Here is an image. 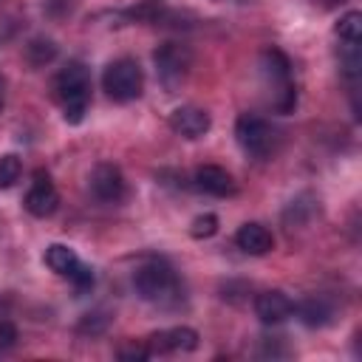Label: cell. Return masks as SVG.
<instances>
[{
	"instance_id": "3957f363",
	"label": "cell",
	"mask_w": 362,
	"mask_h": 362,
	"mask_svg": "<svg viewBox=\"0 0 362 362\" xmlns=\"http://www.w3.org/2000/svg\"><path fill=\"white\" fill-rule=\"evenodd\" d=\"M133 286L141 300L158 303V305H173L181 291L175 272L164 260H147L144 266H139L133 274Z\"/></svg>"
},
{
	"instance_id": "52a82bcc",
	"label": "cell",
	"mask_w": 362,
	"mask_h": 362,
	"mask_svg": "<svg viewBox=\"0 0 362 362\" xmlns=\"http://www.w3.org/2000/svg\"><path fill=\"white\" fill-rule=\"evenodd\" d=\"M90 192L102 201V204H119L127 192L124 175L116 164H96L90 173Z\"/></svg>"
},
{
	"instance_id": "8fae6325",
	"label": "cell",
	"mask_w": 362,
	"mask_h": 362,
	"mask_svg": "<svg viewBox=\"0 0 362 362\" xmlns=\"http://www.w3.org/2000/svg\"><path fill=\"white\" fill-rule=\"evenodd\" d=\"M170 127L184 139H201L212 127V119L206 110H201L195 105H184L170 113Z\"/></svg>"
},
{
	"instance_id": "7a4b0ae2",
	"label": "cell",
	"mask_w": 362,
	"mask_h": 362,
	"mask_svg": "<svg viewBox=\"0 0 362 362\" xmlns=\"http://www.w3.org/2000/svg\"><path fill=\"white\" fill-rule=\"evenodd\" d=\"M260 74L266 79L274 110L277 113H291L294 105H297V90H294V82H291L288 57L280 48H266L260 54Z\"/></svg>"
},
{
	"instance_id": "ac0fdd59",
	"label": "cell",
	"mask_w": 362,
	"mask_h": 362,
	"mask_svg": "<svg viewBox=\"0 0 362 362\" xmlns=\"http://www.w3.org/2000/svg\"><path fill=\"white\" fill-rule=\"evenodd\" d=\"M20 175H23V161H20V156H14V153L0 156V189L14 187V184L20 181Z\"/></svg>"
},
{
	"instance_id": "6da1fadb",
	"label": "cell",
	"mask_w": 362,
	"mask_h": 362,
	"mask_svg": "<svg viewBox=\"0 0 362 362\" xmlns=\"http://www.w3.org/2000/svg\"><path fill=\"white\" fill-rule=\"evenodd\" d=\"M54 96L62 105V116L71 124H79L85 119L88 102H90V71L85 62L71 59L59 74L54 76Z\"/></svg>"
},
{
	"instance_id": "d4e9b609",
	"label": "cell",
	"mask_w": 362,
	"mask_h": 362,
	"mask_svg": "<svg viewBox=\"0 0 362 362\" xmlns=\"http://www.w3.org/2000/svg\"><path fill=\"white\" fill-rule=\"evenodd\" d=\"M325 8H331V6H337V3H345V0H320Z\"/></svg>"
},
{
	"instance_id": "2e32d148",
	"label": "cell",
	"mask_w": 362,
	"mask_h": 362,
	"mask_svg": "<svg viewBox=\"0 0 362 362\" xmlns=\"http://www.w3.org/2000/svg\"><path fill=\"white\" fill-rule=\"evenodd\" d=\"M54 57H57V45H54L51 40H42V37H37V40H31V42L25 45V59H28L34 68H42V65H48Z\"/></svg>"
},
{
	"instance_id": "7402d4cb",
	"label": "cell",
	"mask_w": 362,
	"mask_h": 362,
	"mask_svg": "<svg viewBox=\"0 0 362 362\" xmlns=\"http://www.w3.org/2000/svg\"><path fill=\"white\" fill-rule=\"evenodd\" d=\"M116 354H119V359H136V362L150 356V351H147V345H144V342H130V345H122Z\"/></svg>"
},
{
	"instance_id": "d6986e66",
	"label": "cell",
	"mask_w": 362,
	"mask_h": 362,
	"mask_svg": "<svg viewBox=\"0 0 362 362\" xmlns=\"http://www.w3.org/2000/svg\"><path fill=\"white\" fill-rule=\"evenodd\" d=\"M218 232V218L212 215V212H206V215H198L195 221H192V226H189V235L192 238H212Z\"/></svg>"
},
{
	"instance_id": "ba28073f",
	"label": "cell",
	"mask_w": 362,
	"mask_h": 362,
	"mask_svg": "<svg viewBox=\"0 0 362 362\" xmlns=\"http://www.w3.org/2000/svg\"><path fill=\"white\" fill-rule=\"evenodd\" d=\"M150 356L156 354H178V351H195L198 348V331L187 328V325H175L167 331H158L153 337L144 339Z\"/></svg>"
},
{
	"instance_id": "4fadbf2b",
	"label": "cell",
	"mask_w": 362,
	"mask_h": 362,
	"mask_svg": "<svg viewBox=\"0 0 362 362\" xmlns=\"http://www.w3.org/2000/svg\"><path fill=\"white\" fill-rule=\"evenodd\" d=\"M235 243H238V249H243L246 255H266V252H272V246H274V238H272V232L263 226V223H243L240 229H238V235H235Z\"/></svg>"
},
{
	"instance_id": "9a60e30c",
	"label": "cell",
	"mask_w": 362,
	"mask_h": 362,
	"mask_svg": "<svg viewBox=\"0 0 362 362\" xmlns=\"http://www.w3.org/2000/svg\"><path fill=\"white\" fill-rule=\"evenodd\" d=\"M294 311H297V317L308 325V328H322L325 322H331V305L322 300V297H308V300H303L300 305H294Z\"/></svg>"
},
{
	"instance_id": "603a6c76",
	"label": "cell",
	"mask_w": 362,
	"mask_h": 362,
	"mask_svg": "<svg viewBox=\"0 0 362 362\" xmlns=\"http://www.w3.org/2000/svg\"><path fill=\"white\" fill-rule=\"evenodd\" d=\"M14 342H17V328H14L8 320H3V322H0V351L11 348Z\"/></svg>"
},
{
	"instance_id": "44dd1931",
	"label": "cell",
	"mask_w": 362,
	"mask_h": 362,
	"mask_svg": "<svg viewBox=\"0 0 362 362\" xmlns=\"http://www.w3.org/2000/svg\"><path fill=\"white\" fill-rule=\"evenodd\" d=\"M105 325H107V314H102V311L85 314L82 322H79V334H90V337H93V334H102Z\"/></svg>"
},
{
	"instance_id": "8992f818",
	"label": "cell",
	"mask_w": 362,
	"mask_h": 362,
	"mask_svg": "<svg viewBox=\"0 0 362 362\" xmlns=\"http://www.w3.org/2000/svg\"><path fill=\"white\" fill-rule=\"evenodd\" d=\"M235 136H238V144L255 156V158H269L274 153V144H277V133L274 127L260 119V116H252V113H243L238 116L235 122Z\"/></svg>"
},
{
	"instance_id": "30bf717a",
	"label": "cell",
	"mask_w": 362,
	"mask_h": 362,
	"mask_svg": "<svg viewBox=\"0 0 362 362\" xmlns=\"http://www.w3.org/2000/svg\"><path fill=\"white\" fill-rule=\"evenodd\" d=\"M255 314H257L260 322L277 325V322H283V320H288L294 314V303L288 300L286 291L272 288V291H263V294L255 297Z\"/></svg>"
},
{
	"instance_id": "5b68a950",
	"label": "cell",
	"mask_w": 362,
	"mask_h": 362,
	"mask_svg": "<svg viewBox=\"0 0 362 362\" xmlns=\"http://www.w3.org/2000/svg\"><path fill=\"white\" fill-rule=\"evenodd\" d=\"M153 62H156V71H158L161 85H164L170 93H175V90L184 85L187 74H189L192 54H189V48L181 45V42H161V45L156 48V54H153Z\"/></svg>"
},
{
	"instance_id": "e0dca14e",
	"label": "cell",
	"mask_w": 362,
	"mask_h": 362,
	"mask_svg": "<svg viewBox=\"0 0 362 362\" xmlns=\"http://www.w3.org/2000/svg\"><path fill=\"white\" fill-rule=\"evenodd\" d=\"M337 37L342 42H359L362 40V14L359 11L342 14L339 23H337Z\"/></svg>"
},
{
	"instance_id": "5bb4252c",
	"label": "cell",
	"mask_w": 362,
	"mask_h": 362,
	"mask_svg": "<svg viewBox=\"0 0 362 362\" xmlns=\"http://www.w3.org/2000/svg\"><path fill=\"white\" fill-rule=\"evenodd\" d=\"M45 266L51 269V272H57L59 277H74V272L82 266V260H79V255L71 249V246H65V243H51L48 249H45Z\"/></svg>"
},
{
	"instance_id": "277c9868",
	"label": "cell",
	"mask_w": 362,
	"mask_h": 362,
	"mask_svg": "<svg viewBox=\"0 0 362 362\" xmlns=\"http://www.w3.org/2000/svg\"><path fill=\"white\" fill-rule=\"evenodd\" d=\"M102 88L105 93L113 99V102H130V99H139L141 96V88H144V74H141V65L130 57H122V59H113L105 74H102Z\"/></svg>"
},
{
	"instance_id": "7c38bea8",
	"label": "cell",
	"mask_w": 362,
	"mask_h": 362,
	"mask_svg": "<svg viewBox=\"0 0 362 362\" xmlns=\"http://www.w3.org/2000/svg\"><path fill=\"white\" fill-rule=\"evenodd\" d=\"M192 181H195V187H198L201 192H209V195H218V198L235 192L232 175H229L223 167H218V164H204V167H198L195 175H192Z\"/></svg>"
},
{
	"instance_id": "9c48e42d",
	"label": "cell",
	"mask_w": 362,
	"mask_h": 362,
	"mask_svg": "<svg viewBox=\"0 0 362 362\" xmlns=\"http://www.w3.org/2000/svg\"><path fill=\"white\" fill-rule=\"evenodd\" d=\"M25 209L34 215V218H48L54 209H57V204H59V192H57V187L51 184V178H48V173H37L34 175V184H31V189L25 192Z\"/></svg>"
},
{
	"instance_id": "ffe728a7",
	"label": "cell",
	"mask_w": 362,
	"mask_h": 362,
	"mask_svg": "<svg viewBox=\"0 0 362 362\" xmlns=\"http://www.w3.org/2000/svg\"><path fill=\"white\" fill-rule=\"evenodd\" d=\"M305 198H308V195H303V198H297V201L288 204V209H286V215H283L288 223H291V221H294V223H303L308 215H314L317 206H314V204H305Z\"/></svg>"
},
{
	"instance_id": "cb8c5ba5",
	"label": "cell",
	"mask_w": 362,
	"mask_h": 362,
	"mask_svg": "<svg viewBox=\"0 0 362 362\" xmlns=\"http://www.w3.org/2000/svg\"><path fill=\"white\" fill-rule=\"evenodd\" d=\"M3 105H6V79L0 76V110H3Z\"/></svg>"
}]
</instances>
